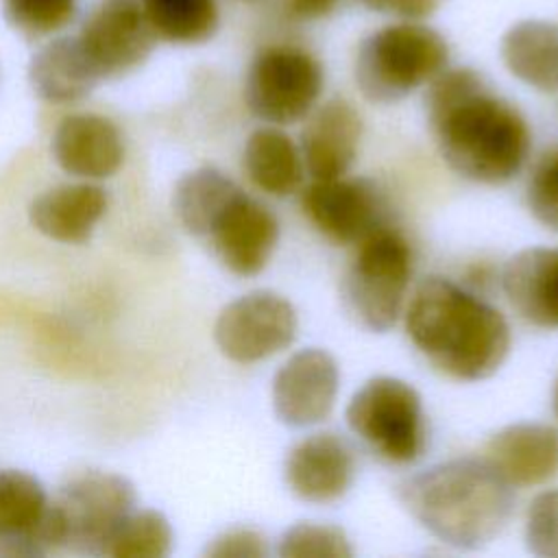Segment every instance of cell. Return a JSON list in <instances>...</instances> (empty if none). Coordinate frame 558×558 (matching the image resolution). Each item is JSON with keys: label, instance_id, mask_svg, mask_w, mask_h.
<instances>
[{"label": "cell", "instance_id": "83f0119b", "mask_svg": "<svg viewBox=\"0 0 558 558\" xmlns=\"http://www.w3.org/2000/svg\"><path fill=\"white\" fill-rule=\"evenodd\" d=\"M277 554L281 558H351L353 547L342 527L301 521L281 534Z\"/></svg>", "mask_w": 558, "mask_h": 558}, {"label": "cell", "instance_id": "4fadbf2b", "mask_svg": "<svg viewBox=\"0 0 558 558\" xmlns=\"http://www.w3.org/2000/svg\"><path fill=\"white\" fill-rule=\"evenodd\" d=\"M279 233L277 216L257 198L240 192L218 216L207 240L229 272L255 277L272 259Z\"/></svg>", "mask_w": 558, "mask_h": 558}, {"label": "cell", "instance_id": "ac0fdd59", "mask_svg": "<svg viewBox=\"0 0 558 558\" xmlns=\"http://www.w3.org/2000/svg\"><path fill=\"white\" fill-rule=\"evenodd\" d=\"M501 290L525 323L558 329V246H530L514 253L504 266Z\"/></svg>", "mask_w": 558, "mask_h": 558}, {"label": "cell", "instance_id": "d6a6232c", "mask_svg": "<svg viewBox=\"0 0 558 558\" xmlns=\"http://www.w3.org/2000/svg\"><path fill=\"white\" fill-rule=\"evenodd\" d=\"M342 0H281V13L292 24H312L331 17Z\"/></svg>", "mask_w": 558, "mask_h": 558}, {"label": "cell", "instance_id": "9a60e30c", "mask_svg": "<svg viewBox=\"0 0 558 558\" xmlns=\"http://www.w3.org/2000/svg\"><path fill=\"white\" fill-rule=\"evenodd\" d=\"M364 122L360 111L344 98L318 102L305 118L299 150L310 179L349 174L357 159Z\"/></svg>", "mask_w": 558, "mask_h": 558}, {"label": "cell", "instance_id": "e575fe53", "mask_svg": "<svg viewBox=\"0 0 558 558\" xmlns=\"http://www.w3.org/2000/svg\"><path fill=\"white\" fill-rule=\"evenodd\" d=\"M235 2H240V4H262L266 0H235Z\"/></svg>", "mask_w": 558, "mask_h": 558}, {"label": "cell", "instance_id": "8992f818", "mask_svg": "<svg viewBox=\"0 0 558 558\" xmlns=\"http://www.w3.org/2000/svg\"><path fill=\"white\" fill-rule=\"evenodd\" d=\"M344 418L377 458L412 464L427 447L425 410L418 390L401 377L375 375L349 399Z\"/></svg>", "mask_w": 558, "mask_h": 558}, {"label": "cell", "instance_id": "30bf717a", "mask_svg": "<svg viewBox=\"0 0 558 558\" xmlns=\"http://www.w3.org/2000/svg\"><path fill=\"white\" fill-rule=\"evenodd\" d=\"M74 37L100 81L131 74L157 44L137 0H102Z\"/></svg>", "mask_w": 558, "mask_h": 558}, {"label": "cell", "instance_id": "d4e9b609", "mask_svg": "<svg viewBox=\"0 0 558 558\" xmlns=\"http://www.w3.org/2000/svg\"><path fill=\"white\" fill-rule=\"evenodd\" d=\"M157 41L198 46L220 28L218 0H137Z\"/></svg>", "mask_w": 558, "mask_h": 558}, {"label": "cell", "instance_id": "5bb4252c", "mask_svg": "<svg viewBox=\"0 0 558 558\" xmlns=\"http://www.w3.org/2000/svg\"><path fill=\"white\" fill-rule=\"evenodd\" d=\"M283 480L288 490L307 504L342 499L355 480V456L344 438L318 432L299 440L286 456Z\"/></svg>", "mask_w": 558, "mask_h": 558}, {"label": "cell", "instance_id": "44dd1931", "mask_svg": "<svg viewBox=\"0 0 558 558\" xmlns=\"http://www.w3.org/2000/svg\"><path fill=\"white\" fill-rule=\"evenodd\" d=\"M504 68L523 85L558 92V24L549 20H521L499 41Z\"/></svg>", "mask_w": 558, "mask_h": 558}, {"label": "cell", "instance_id": "836d02e7", "mask_svg": "<svg viewBox=\"0 0 558 558\" xmlns=\"http://www.w3.org/2000/svg\"><path fill=\"white\" fill-rule=\"evenodd\" d=\"M551 408H554V414L558 418V377L554 381V392H551Z\"/></svg>", "mask_w": 558, "mask_h": 558}, {"label": "cell", "instance_id": "7402d4cb", "mask_svg": "<svg viewBox=\"0 0 558 558\" xmlns=\"http://www.w3.org/2000/svg\"><path fill=\"white\" fill-rule=\"evenodd\" d=\"M242 166L248 181L275 198L294 194L305 179L299 144L283 131V126L275 124L248 133L242 150Z\"/></svg>", "mask_w": 558, "mask_h": 558}, {"label": "cell", "instance_id": "3957f363", "mask_svg": "<svg viewBox=\"0 0 558 558\" xmlns=\"http://www.w3.org/2000/svg\"><path fill=\"white\" fill-rule=\"evenodd\" d=\"M403 510L456 549H482L508 525L514 488L484 458H453L410 475L397 488Z\"/></svg>", "mask_w": 558, "mask_h": 558}, {"label": "cell", "instance_id": "e0dca14e", "mask_svg": "<svg viewBox=\"0 0 558 558\" xmlns=\"http://www.w3.org/2000/svg\"><path fill=\"white\" fill-rule=\"evenodd\" d=\"M514 490L547 484L558 473V429L545 423H512L495 432L482 456Z\"/></svg>", "mask_w": 558, "mask_h": 558}, {"label": "cell", "instance_id": "1f68e13d", "mask_svg": "<svg viewBox=\"0 0 558 558\" xmlns=\"http://www.w3.org/2000/svg\"><path fill=\"white\" fill-rule=\"evenodd\" d=\"M373 13L390 15L395 20H425L434 15L445 0H355Z\"/></svg>", "mask_w": 558, "mask_h": 558}, {"label": "cell", "instance_id": "d6986e66", "mask_svg": "<svg viewBox=\"0 0 558 558\" xmlns=\"http://www.w3.org/2000/svg\"><path fill=\"white\" fill-rule=\"evenodd\" d=\"M109 207L107 192L92 183L54 185L33 198L28 207L31 225L48 240L61 244H81L92 238L96 225Z\"/></svg>", "mask_w": 558, "mask_h": 558}, {"label": "cell", "instance_id": "f546056e", "mask_svg": "<svg viewBox=\"0 0 558 558\" xmlns=\"http://www.w3.org/2000/svg\"><path fill=\"white\" fill-rule=\"evenodd\" d=\"M523 541L530 554L558 558V488L532 497L523 521Z\"/></svg>", "mask_w": 558, "mask_h": 558}, {"label": "cell", "instance_id": "8fae6325", "mask_svg": "<svg viewBox=\"0 0 558 558\" xmlns=\"http://www.w3.org/2000/svg\"><path fill=\"white\" fill-rule=\"evenodd\" d=\"M340 390L336 357L320 347L294 351L275 373L270 386L272 410L288 427H312L329 418Z\"/></svg>", "mask_w": 558, "mask_h": 558}, {"label": "cell", "instance_id": "52a82bcc", "mask_svg": "<svg viewBox=\"0 0 558 558\" xmlns=\"http://www.w3.org/2000/svg\"><path fill=\"white\" fill-rule=\"evenodd\" d=\"M325 68L316 52L299 41L264 44L244 76L246 109L262 122L290 126L303 122L320 102Z\"/></svg>", "mask_w": 558, "mask_h": 558}, {"label": "cell", "instance_id": "cb8c5ba5", "mask_svg": "<svg viewBox=\"0 0 558 558\" xmlns=\"http://www.w3.org/2000/svg\"><path fill=\"white\" fill-rule=\"evenodd\" d=\"M242 190L225 172L211 166L185 172L172 194V211L179 225L198 238H207L218 216Z\"/></svg>", "mask_w": 558, "mask_h": 558}, {"label": "cell", "instance_id": "603a6c76", "mask_svg": "<svg viewBox=\"0 0 558 558\" xmlns=\"http://www.w3.org/2000/svg\"><path fill=\"white\" fill-rule=\"evenodd\" d=\"M41 482L17 469L0 471V545L2 551L31 554V538L48 510Z\"/></svg>", "mask_w": 558, "mask_h": 558}, {"label": "cell", "instance_id": "277c9868", "mask_svg": "<svg viewBox=\"0 0 558 558\" xmlns=\"http://www.w3.org/2000/svg\"><path fill=\"white\" fill-rule=\"evenodd\" d=\"M447 65L449 44L436 28L423 20H395L360 41L353 76L368 102L392 105L427 87Z\"/></svg>", "mask_w": 558, "mask_h": 558}, {"label": "cell", "instance_id": "9c48e42d", "mask_svg": "<svg viewBox=\"0 0 558 558\" xmlns=\"http://www.w3.org/2000/svg\"><path fill=\"white\" fill-rule=\"evenodd\" d=\"M296 333L299 314L275 290H253L229 301L214 323L218 351L235 364L264 362L286 351Z\"/></svg>", "mask_w": 558, "mask_h": 558}, {"label": "cell", "instance_id": "4dcf8cb0", "mask_svg": "<svg viewBox=\"0 0 558 558\" xmlns=\"http://www.w3.org/2000/svg\"><path fill=\"white\" fill-rule=\"evenodd\" d=\"M205 554L209 558H264L268 554V545L257 530L231 527L218 534Z\"/></svg>", "mask_w": 558, "mask_h": 558}, {"label": "cell", "instance_id": "6da1fadb", "mask_svg": "<svg viewBox=\"0 0 558 558\" xmlns=\"http://www.w3.org/2000/svg\"><path fill=\"white\" fill-rule=\"evenodd\" d=\"M427 120L442 161L482 185L512 181L527 163L532 131L525 116L488 89L471 68H445L425 92Z\"/></svg>", "mask_w": 558, "mask_h": 558}, {"label": "cell", "instance_id": "4316f807", "mask_svg": "<svg viewBox=\"0 0 558 558\" xmlns=\"http://www.w3.org/2000/svg\"><path fill=\"white\" fill-rule=\"evenodd\" d=\"M11 28L31 39L61 35L78 15V0H2Z\"/></svg>", "mask_w": 558, "mask_h": 558}, {"label": "cell", "instance_id": "5b68a950", "mask_svg": "<svg viewBox=\"0 0 558 558\" xmlns=\"http://www.w3.org/2000/svg\"><path fill=\"white\" fill-rule=\"evenodd\" d=\"M412 268L408 240L388 225L377 227L355 244L342 292L349 312L362 327L386 333L401 320Z\"/></svg>", "mask_w": 558, "mask_h": 558}, {"label": "cell", "instance_id": "f1b7e54d", "mask_svg": "<svg viewBox=\"0 0 558 558\" xmlns=\"http://www.w3.org/2000/svg\"><path fill=\"white\" fill-rule=\"evenodd\" d=\"M525 205L538 225L558 233V146L534 163L525 185Z\"/></svg>", "mask_w": 558, "mask_h": 558}, {"label": "cell", "instance_id": "ffe728a7", "mask_svg": "<svg viewBox=\"0 0 558 558\" xmlns=\"http://www.w3.org/2000/svg\"><path fill=\"white\" fill-rule=\"evenodd\" d=\"M28 81L48 105H72L92 94L100 83L85 59L76 37H50L31 59Z\"/></svg>", "mask_w": 558, "mask_h": 558}, {"label": "cell", "instance_id": "484cf974", "mask_svg": "<svg viewBox=\"0 0 558 558\" xmlns=\"http://www.w3.org/2000/svg\"><path fill=\"white\" fill-rule=\"evenodd\" d=\"M172 525L159 510H133L111 534L102 554L113 558H163L172 549Z\"/></svg>", "mask_w": 558, "mask_h": 558}, {"label": "cell", "instance_id": "7a4b0ae2", "mask_svg": "<svg viewBox=\"0 0 558 558\" xmlns=\"http://www.w3.org/2000/svg\"><path fill=\"white\" fill-rule=\"evenodd\" d=\"M401 318L423 360L456 381L493 377L512 347L506 316L445 277L423 279L408 296Z\"/></svg>", "mask_w": 558, "mask_h": 558}, {"label": "cell", "instance_id": "7c38bea8", "mask_svg": "<svg viewBox=\"0 0 558 558\" xmlns=\"http://www.w3.org/2000/svg\"><path fill=\"white\" fill-rule=\"evenodd\" d=\"M307 220L336 244H357L381 227L379 196L366 179H310L301 192Z\"/></svg>", "mask_w": 558, "mask_h": 558}, {"label": "cell", "instance_id": "ba28073f", "mask_svg": "<svg viewBox=\"0 0 558 558\" xmlns=\"http://www.w3.org/2000/svg\"><path fill=\"white\" fill-rule=\"evenodd\" d=\"M133 484L111 471L85 469L70 475L52 508L63 530V547L102 554L118 525L135 510Z\"/></svg>", "mask_w": 558, "mask_h": 558}, {"label": "cell", "instance_id": "2e32d148", "mask_svg": "<svg viewBox=\"0 0 558 558\" xmlns=\"http://www.w3.org/2000/svg\"><path fill=\"white\" fill-rule=\"evenodd\" d=\"M52 157L76 179L113 177L124 163V137L113 120L92 111L65 116L52 133Z\"/></svg>", "mask_w": 558, "mask_h": 558}]
</instances>
